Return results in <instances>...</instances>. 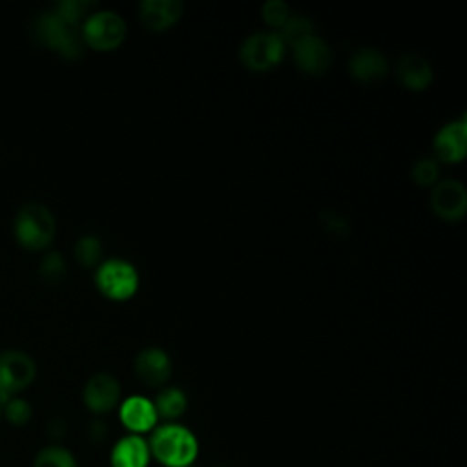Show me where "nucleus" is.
I'll list each match as a JSON object with an SVG mask.
<instances>
[{
	"label": "nucleus",
	"mask_w": 467,
	"mask_h": 467,
	"mask_svg": "<svg viewBox=\"0 0 467 467\" xmlns=\"http://www.w3.org/2000/svg\"><path fill=\"white\" fill-rule=\"evenodd\" d=\"M432 148H434V159L443 161V162H460L463 161L467 153V122L465 119L451 120L445 126H441L434 139H432Z\"/></svg>",
	"instance_id": "9b49d317"
},
{
	"label": "nucleus",
	"mask_w": 467,
	"mask_h": 467,
	"mask_svg": "<svg viewBox=\"0 0 467 467\" xmlns=\"http://www.w3.org/2000/svg\"><path fill=\"white\" fill-rule=\"evenodd\" d=\"M431 208L436 217L454 223L463 219L467 212L465 186L456 179H443L432 186Z\"/></svg>",
	"instance_id": "1a4fd4ad"
},
{
	"label": "nucleus",
	"mask_w": 467,
	"mask_h": 467,
	"mask_svg": "<svg viewBox=\"0 0 467 467\" xmlns=\"http://www.w3.org/2000/svg\"><path fill=\"white\" fill-rule=\"evenodd\" d=\"M38 272H40V277H42L44 281H47V283H58V281L66 275V272H67V266H66V261H64L62 254H60V252H55V250L47 252V254L44 255V259L40 261Z\"/></svg>",
	"instance_id": "393cba45"
},
{
	"label": "nucleus",
	"mask_w": 467,
	"mask_h": 467,
	"mask_svg": "<svg viewBox=\"0 0 467 467\" xmlns=\"http://www.w3.org/2000/svg\"><path fill=\"white\" fill-rule=\"evenodd\" d=\"M150 454L164 467H192L199 454L195 434L175 421L157 425L148 440Z\"/></svg>",
	"instance_id": "f257e3e1"
},
{
	"label": "nucleus",
	"mask_w": 467,
	"mask_h": 467,
	"mask_svg": "<svg viewBox=\"0 0 467 467\" xmlns=\"http://www.w3.org/2000/svg\"><path fill=\"white\" fill-rule=\"evenodd\" d=\"M292 47L296 66L308 75H323L332 64V49L321 36L308 35L297 40Z\"/></svg>",
	"instance_id": "9d476101"
},
{
	"label": "nucleus",
	"mask_w": 467,
	"mask_h": 467,
	"mask_svg": "<svg viewBox=\"0 0 467 467\" xmlns=\"http://www.w3.org/2000/svg\"><path fill=\"white\" fill-rule=\"evenodd\" d=\"M290 15H292V13H290V7H288V4L283 2V0H268V2H265L263 7H261V16H263V20L266 22V26L274 27L275 31L285 26V22L288 20Z\"/></svg>",
	"instance_id": "a878e982"
},
{
	"label": "nucleus",
	"mask_w": 467,
	"mask_h": 467,
	"mask_svg": "<svg viewBox=\"0 0 467 467\" xmlns=\"http://www.w3.org/2000/svg\"><path fill=\"white\" fill-rule=\"evenodd\" d=\"M133 370L140 383L161 387L171 376V359L161 347H146L135 356Z\"/></svg>",
	"instance_id": "f8f14e48"
},
{
	"label": "nucleus",
	"mask_w": 467,
	"mask_h": 467,
	"mask_svg": "<svg viewBox=\"0 0 467 467\" xmlns=\"http://www.w3.org/2000/svg\"><path fill=\"white\" fill-rule=\"evenodd\" d=\"M95 285L102 296L113 301H126L139 288V272L126 259H106L97 266Z\"/></svg>",
	"instance_id": "423d86ee"
},
{
	"label": "nucleus",
	"mask_w": 467,
	"mask_h": 467,
	"mask_svg": "<svg viewBox=\"0 0 467 467\" xmlns=\"http://www.w3.org/2000/svg\"><path fill=\"white\" fill-rule=\"evenodd\" d=\"M286 49L277 31H257L243 40L239 60L248 71L265 73L283 62Z\"/></svg>",
	"instance_id": "20e7f679"
},
{
	"label": "nucleus",
	"mask_w": 467,
	"mask_h": 467,
	"mask_svg": "<svg viewBox=\"0 0 467 467\" xmlns=\"http://www.w3.org/2000/svg\"><path fill=\"white\" fill-rule=\"evenodd\" d=\"M126 33L128 27L124 18L111 9L89 13L80 29L82 42L97 51L117 49L124 42Z\"/></svg>",
	"instance_id": "39448f33"
},
{
	"label": "nucleus",
	"mask_w": 467,
	"mask_h": 467,
	"mask_svg": "<svg viewBox=\"0 0 467 467\" xmlns=\"http://www.w3.org/2000/svg\"><path fill=\"white\" fill-rule=\"evenodd\" d=\"M73 252H75V259L82 266H86V268H91L95 265L99 266L100 257H102V243L97 235L86 234V235L77 239V243L73 246Z\"/></svg>",
	"instance_id": "412c9836"
},
{
	"label": "nucleus",
	"mask_w": 467,
	"mask_h": 467,
	"mask_svg": "<svg viewBox=\"0 0 467 467\" xmlns=\"http://www.w3.org/2000/svg\"><path fill=\"white\" fill-rule=\"evenodd\" d=\"M93 7V2H86V0H62L57 2L51 11L55 15H58L62 20L78 26L80 22L86 20V16L89 15V9Z\"/></svg>",
	"instance_id": "4be33fe9"
},
{
	"label": "nucleus",
	"mask_w": 467,
	"mask_h": 467,
	"mask_svg": "<svg viewBox=\"0 0 467 467\" xmlns=\"http://www.w3.org/2000/svg\"><path fill=\"white\" fill-rule=\"evenodd\" d=\"M119 418L120 423L130 431V434L139 436H142L144 432H151L159 421L153 401L139 394L130 396L119 403Z\"/></svg>",
	"instance_id": "ddd939ff"
},
{
	"label": "nucleus",
	"mask_w": 467,
	"mask_h": 467,
	"mask_svg": "<svg viewBox=\"0 0 467 467\" xmlns=\"http://www.w3.org/2000/svg\"><path fill=\"white\" fill-rule=\"evenodd\" d=\"M31 467H78V465L69 449L53 443V445L42 447L36 452Z\"/></svg>",
	"instance_id": "6ab92c4d"
},
{
	"label": "nucleus",
	"mask_w": 467,
	"mask_h": 467,
	"mask_svg": "<svg viewBox=\"0 0 467 467\" xmlns=\"http://www.w3.org/2000/svg\"><path fill=\"white\" fill-rule=\"evenodd\" d=\"M2 416L15 427H22L26 425L31 416H33V409L31 405L27 403V400L24 398H18V396H11L5 405H4V410H2Z\"/></svg>",
	"instance_id": "b1692460"
},
{
	"label": "nucleus",
	"mask_w": 467,
	"mask_h": 467,
	"mask_svg": "<svg viewBox=\"0 0 467 467\" xmlns=\"http://www.w3.org/2000/svg\"><path fill=\"white\" fill-rule=\"evenodd\" d=\"M82 401L93 414L111 412L120 403V383L109 372H95L82 389Z\"/></svg>",
	"instance_id": "6e6552de"
},
{
	"label": "nucleus",
	"mask_w": 467,
	"mask_h": 467,
	"mask_svg": "<svg viewBox=\"0 0 467 467\" xmlns=\"http://www.w3.org/2000/svg\"><path fill=\"white\" fill-rule=\"evenodd\" d=\"M396 77L403 88L410 91H423L432 82V67L425 57L418 53H405L396 64Z\"/></svg>",
	"instance_id": "f3484780"
},
{
	"label": "nucleus",
	"mask_w": 467,
	"mask_h": 467,
	"mask_svg": "<svg viewBox=\"0 0 467 467\" xmlns=\"http://www.w3.org/2000/svg\"><path fill=\"white\" fill-rule=\"evenodd\" d=\"M31 31H33L35 40L40 46L53 49L55 53L62 55L64 58L75 60V58H80L84 53V42H82V36H80V31L77 29V26L62 20L53 11L40 13L33 20Z\"/></svg>",
	"instance_id": "f03ea898"
},
{
	"label": "nucleus",
	"mask_w": 467,
	"mask_h": 467,
	"mask_svg": "<svg viewBox=\"0 0 467 467\" xmlns=\"http://www.w3.org/2000/svg\"><path fill=\"white\" fill-rule=\"evenodd\" d=\"M11 396H5L4 392H0V420H2V410H4V405H5V401L9 400Z\"/></svg>",
	"instance_id": "c85d7f7f"
},
{
	"label": "nucleus",
	"mask_w": 467,
	"mask_h": 467,
	"mask_svg": "<svg viewBox=\"0 0 467 467\" xmlns=\"http://www.w3.org/2000/svg\"><path fill=\"white\" fill-rule=\"evenodd\" d=\"M153 405H155L159 418H162L166 421H175L186 412L188 398L182 389L166 387L157 394V398L153 400Z\"/></svg>",
	"instance_id": "a211bd4d"
},
{
	"label": "nucleus",
	"mask_w": 467,
	"mask_h": 467,
	"mask_svg": "<svg viewBox=\"0 0 467 467\" xmlns=\"http://www.w3.org/2000/svg\"><path fill=\"white\" fill-rule=\"evenodd\" d=\"M279 36L283 38V42L286 44V47L294 46L297 40L314 35V24L306 15H299V13H292L288 16V20L285 22V26L277 31Z\"/></svg>",
	"instance_id": "aec40b11"
},
{
	"label": "nucleus",
	"mask_w": 467,
	"mask_h": 467,
	"mask_svg": "<svg viewBox=\"0 0 467 467\" xmlns=\"http://www.w3.org/2000/svg\"><path fill=\"white\" fill-rule=\"evenodd\" d=\"M55 217L42 202H26L15 215V237L27 250L47 248L55 237Z\"/></svg>",
	"instance_id": "7ed1b4c3"
},
{
	"label": "nucleus",
	"mask_w": 467,
	"mask_h": 467,
	"mask_svg": "<svg viewBox=\"0 0 467 467\" xmlns=\"http://www.w3.org/2000/svg\"><path fill=\"white\" fill-rule=\"evenodd\" d=\"M151 460L148 440L139 434L122 436L109 452L111 467H148Z\"/></svg>",
	"instance_id": "dca6fc26"
},
{
	"label": "nucleus",
	"mask_w": 467,
	"mask_h": 467,
	"mask_svg": "<svg viewBox=\"0 0 467 467\" xmlns=\"http://www.w3.org/2000/svg\"><path fill=\"white\" fill-rule=\"evenodd\" d=\"M410 177L418 186H434L440 177V164L434 157H423L418 159L412 164Z\"/></svg>",
	"instance_id": "5701e85b"
},
{
	"label": "nucleus",
	"mask_w": 467,
	"mask_h": 467,
	"mask_svg": "<svg viewBox=\"0 0 467 467\" xmlns=\"http://www.w3.org/2000/svg\"><path fill=\"white\" fill-rule=\"evenodd\" d=\"M348 73L365 84L379 82L389 73L387 57L376 47H361L354 51L348 58Z\"/></svg>",
	"instance_id": "4468645a"
},
{
	"label": "nucleus",
	"mask_w": 467,
	"mask_h": 467,
	"mask_svg": "<svg viewBox=\"0 0 467 467\" xmlns=\"http://www.w3.org/2000/svg\"><path fill=\"white\" fill-rule=\"evenodd\" d=\"M182 16L179 0H142L139 4V18L150 31H166Z\"/></svg>",
	"instance_id": "2eb2a0df"
},
{
	"label": "nucleus",
	"mask_w": 467,
	"mask_h": 467,
	"mask_svg": "<svg viewBox=\"0 0 467 467\" xmlns=\"http://www.w3.org/2000/svg\"><path fill=\"white\" fill-rule=\"evenodd\" d=\"M89 436L93 441H99L106 436V425L102 421H91L89 425Z\"/></svg>",
	"instance_id": "bb28decb"
},
{
	"label": "nucleus",
	"mask_w": 467,
	"mask_h": 467,
	"mask_svg": "<svg viewBox=\"0 0 467 467\" xmlns=\"http://www.w3.org/2000/svg\"><path fill=\"white\" fill-rule=\"evenodd\" d=\"M36 378L35 359L18 348H5L0 352V392L16 396L27 389Z\"/></svg>",
	"instance_id": "0eeeda50"
},
{
	"label": "nucleus",
	"mask_w": 467,
	"mask_h": 467,
	"mask_svg": "<svg viewBox=\"0 0 467 467\" xmlns=\"http://www.w3.org/2000/svg\"><path fill=\"white\" fill-rule=\"evenodd\" d=\"M64 431H66V425L62 420H53L49 421V434L53 438H62L64 436Z\"/></svg>",
	"instance_id": "cd10ccee"
}]
</instances>
